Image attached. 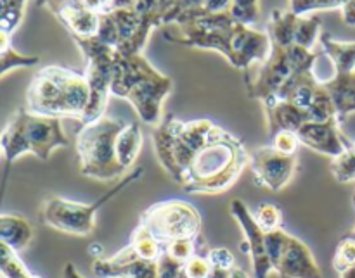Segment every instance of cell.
I'll return each mask as SVG.
<instances>
[{
	"instance_id": "cell-7",
	"label": "cell",
	"mask_w": 355,
	"mask_h": 278,
	"mask_svg": "<svg viewBox=\"0 0 355 278\" xmlns=\"http://www.w3.org/2000/svg\"><path fill=\"white\" fill-rule=\"evenodd\" d=\"M144 176V168L139 166L128 172L121 180H118L116 185L111 187L106 194L99 197L96 203L83 204L76 201L64 199V197L52 196L47 197L42 204L40 216L42 221L52 230H58L61 234L75 235V237H89L96 230V214L106 203H110L113 197L123 192L132 183L139 182Z\"/></svg>"
},
{
	"instance_id": "cell-18",
	"label": "cell",
	"mask_w": 355,
	"mask_h": 278,
	"mask_svg": "<svg viewBox=\"0 0 355 278\" xmlns=\"http://www.w3.org/2000/svg\"><path fill=\"white\" fill-rule=\"evenodd\" d=\"M322 85L331 95L336 120H338L340 127H343L350 114L355 113V71L335 73L333 78Z\"/></svg>"
},
{
	"instance_id": "cell-33",
	"label": "cell",
	"mask_w": 355,
	"mask_h": 278,
	"mask_svg": "<svg viewBox=\"0 0 355 278\" xmlns=\"http://www.w3.org/2000/svg\"><path fill=\"white\" fill-rule=\"evenodd\" d=\"M211 273V265L205 254H196L184 265V278H208Z\"/></svg>"
},
{
	"instance_id": "cell-11",
	"label": "cell",
	"mask_w": 355,
	"mask_h": 278,
	"mask_svg": "<svg viewBox=\"0 0 355 278\" xmlns=\"http://www.w3.org/2000/svg\"><path fill=\"white\" fill-rule=\"evenodd\" d=\"M266 242L272 272L279 278H322L314 254L300 239L279 228L266 234Z\"/></svg>"
},
{
	"instance_id": "cell-39",
	"label": "cell",
	"mask_w": 355,
	"mask_h": 278,
	"mask_svg": "<svg viewBox=\"0 0 355 278\" xmlns=\"http://www.w3.org/2000/svg\"><path fill=\"white\" fill-rule=\"evenodd\" d=\"M10 37H12V35L7 33V31H3V30H0V54L12 48V44H10Z\"/></svg>"
},
{
	"instance_id": "cell-38",
	"label": "cell",
	"mask_w": 355,
	"mask_h": 278,
	"mask_svg": "<svg viewBox=\"0 0 355 278\" xmlns=\"http://www.w3.org/2000/svg\"><path fill=\"white\" fill-rule=\"evenodd\" d=\"M61 278H85V277L76 270V266L73 265V263H66L64 268H62Z\"/></svg>"
},
{
	"instance_id": "cell-15",
	"label": "cell",
	"mask_w": 355,
	"mask_h": 278,
	"mask_svg": "<svg viewBox=\"0 0 355 278\" xmlns=\"http://www.w3.org/2000/svg\"><path fill=\"white\" fill-rule=\"evenodd\" d=\"M92 272L97 278H158V261L139 258L130 245L111 258H96Z\"/></svg>"
},
{
	"instance_id": "cell-47",
	"label": "cell",
	"mask_w": 355,
	"mask_h": 278,
	"mask_svg": "<svg viewBox=\"0 0 355 278\" xmlns=\"http://www.w3.org/2000/svg\"><path fill=\"white\" fill-rule=\"evenodd\" d=\"M290 2H293V0H290Z\"/></svg>"
},
{
	"instance_id": "cell-10",
	"label": "cell",
	"mask_w": 355,
	"mask_h": 278,
	"mask_svg": "<svg viewBox=\"0 0 355 278\" xmlns=\"http://www.w3.org/2000/svg\"><path fill=\"white\" fill-rule=\"evenodd\" d=\"M163 245L179 239H198L201 234V214L193 204L172 199L153 204L139 218Z\"/></svg>"
},
{
	"instance_id": "cell-23",
	"label": "cell",
	"mask_w": 355,
	"mask_h": 278,
	"mask_svg": "<svg viewBox=\"0 0 355 278\" xmlns=\"http://www.w3.org/2000/svg\"><path fill=\"white\" fill-rule=\"evenodd\" d=\"M0 278H42L33 275L23 259L19 258V252L10 245L0 242Z\"/></svg>"
},
{
	"instance_id": "cell-37",
	"label": "cell",
	"mask_w": 355,
	"mask_h": 278,
	"mask_svg": "<svg viewBox=\"0 0 355 278\" xmlns=\"http://www.w3.org/2000/svg\"><path fill=\"white\" fill-rule=\"evenodd\" d=\"M342 19L347 26L355 28V0H350L342 7Z\"/></svg>"
},
{
	"instance_id": "cell-34",
	"label": "cell",
	"mask_w": 355,
	"mask_h": 278,
	"mask_svg": "<svg viewBox=\"0 0 355 278\" xmlns=\"http://www.w3.org/2000/svg\"><path fill=\"white\" fill-rule=\"evenodd\" d=\"M270 145H272L276 151L283 152V154L286 156H297L298 147H300V140H298L297 133L283 130V131H277V133L274 135Z\"/></svg>"
},
{
	"instance_id": "cell-17",
	"label": "cell",
	"mask_w": 355,
	"mask_h": 278,
	"mask_svg": "<svg viewBox=\"0 0 355 278\" xmlns=\"http://www.w3.org/2000/svg\"><path fill=\"white\" fill-rule=\"evenodd\" d=\"M263 111H266V121H267V131H269L270 138L277 133V131H297L307 121H312L311 114L305 111L298 109L293 104L286 102L277 97H270L262 102Z\"/></svg>"
},
{
	"instance_id": "cell-43",
	"label": "cell",
	"mask_w": 355,
	"mask_h": 278,
	"mask_svg": "<svg viewBox=\"0 0 355 278\" xmlns=\"http://www.w3.org/2000/svg\"><path fill=\"white\" fill-rule=\"evenodd\" d=\"M342 278H355V266H354V268H350L349 272L342 273Z\"/></svg>"
},
{
	"instance_id": "cell-19",
	"label": "cell",
	"mask_w": 355,
	"mask_h": 278,
	"mask_svg": "<svg viewBox=\"0 0 355 278\" xmlns=\"http://www.w3.org/2000/svg\"><path fill=\"white\" fill-rule=\"evenodd\" d=\"M33 241V227L19 214L0 213V242L10 245L17 252L26 249Z\"/></svg>"
},
{
	"instance_id": "cell-27",
	"label": "cell",
	"mask_w": 355,
	"mask_h": 278,
	"mask_svg": "<svg viewBox=\"0 0 355 278\" xmlns=\"http://www.w3.org/2000/svg\"><path fill=\"white\" fill-rule=\"evenodd\" d=\"M253 218H255L257 225H259L266 234L283 228V210H281L279 206H276V204H259L257 210L253 211Z\"/></svg>"
},
{
	"instance_id": "cell-6",
	"label": "cell",
	"mask_w": 355,
	"mask_h": 278,
	"mask_svg": "<svg viewBox=\"0 0 355 278\" xmlns=\"http://www.w3.org/2000/svg\"><path fill=\"white\" fill-rule=\"evenodd\" d=\"M68 147V137L59 118L37 116L21 107L2 130V154L6 158V176L9 168L23 154H33L49 161L52 152Z\"/></svg>"
},
{
	"instance_id": "cell-42",
	"label": "cell",
	"mask_w": 355,
	"mask_h": 278,
	"mask_svg": "<svg viewBox=\"0 0 355 278\" xmlns=\"http://www.w3.org/2000/svg\"><path fill=\"white\" fill-rule=\"evenodd\" d=\"M54 2H58V0H35V3H37L38 7H49Z\"/></svg>"
},
{
	"instance_id": "cell-32",
	"label": "cell",
	"mask_w": 355,
	"mask_h": 278,
	"mask_svg": "<svg viewBox=\"0 0 355 278\" xmlns=\"http://www.w3.org/2000/svg\"><path fill=\"white\" fill-rule=\"evenodd\" d=\"M355 266V241L352 237L343 239L338 244L333 258V268L342 275V273L349 272L350 268Z\"/></svg>"
},
{
	"instance_id": "cell-30",
	"label": "cell",
	"mask_w": 355,
	"mask_h": 278,
	"mask_svg": "<svg viewBox=\"0 0 355 278\" xmlns=\"http://www.w3.org/2000/svg\"><path fill=\"white\" fill-rule=\"evenodd\" d=\"M198 239H179V241H172L168 242V244H165L163 252L168 254L170 258L175 259V261L186 265V263L198 252V248H200V245H198Z\"/></svg>"
},
{
	"instance_id": "cell-24",
	"label": "cell",
	"mask_w": 355,
	"mask_h": 278,
	"mask_svg": "<svg viewBox=\"0 0 355 278\" xmlns=\"http://www.w3.org/2000/svg\"><path fill=\"white\" fill-rule=\"evenodd\" d=\"M321 33V19L318 16H309V14L300 16L297 23V31H295V45L314 50L315 44H319Z\"/></svg>"
},
{
	"instance_id": "cell-13",
	"label": "cell",
	"mask_w": 355,
	"mask_h": 278,
	"mask_svg": "<svg viewBox=\"0 0 355 278\" xmlns=\"http://www.w3.org/2000/svg\"><path fill=\"white\" fill-rule=\"evenodd\" d=\"M229 211H231V216L239 225V228L243 232V237H245L241 249L246 254H250V259H252L253 277L269 278L274 272L269 254H267L266 232L257 225L253 213L248 210L245 201L234 199L231 203V206H229Z\"/></svg>"
},
{
	"instance_id": "cell-25",
	"label": "cell",
	"mask_w": 355,
	"mask_h": 278,
	"mask_svg": "<svg viewBox=\"0 0 355 278\" xmlns=\"http://www.w3.org/2000/svg\"><path fill=\"white\" fill-rule=\"evenodd\" d=\"M333 176L338 183H352L355 182V140H350L345 151L338 156V158L331 159Z\"/></svg>"
},
{
	"instance_id": "cell-36",
	"label": "cell",
	"mask_w": 355,
	"mask_h": 278,
	"mask_svg": "<svg viewBox=\"0 0 355 278\" xmlns=\"http://www.w3.org/2000/svg\"><path fill=\"white\" fill-rule=\"evenodd\" d=\"M82 3L97 16H103L114 9V0H82Z\"/></svg>"
},
{
	"instance_id": "cell-40",
	"label": "cell",
	"mask_w": 355,
	"mask_h": 278,
	"mask_svg": "<svg viewBox=\"0 0 355 278\" xmlns=\"http://www.w3.org/2000/svg\"><path fill=\"white\" fill-rule=\"evenodd\" d=\"M135 2H137V0H114V9H125V7H132Z\"/></svg>"
},
{
	"instance_id": "cell-1",
	"label": "cell",
	"mask_w": 355,
	"mask_h": 278,
	"mask_svg": "<svg viewBox=\"0 0 355 278\" xmlns=\"http://www.w3.org/2000/svg\"><path fill=\"white\" fill-rule=\"evenodd\" d=\"M153 144L166 175L193 196L224 194L248 166L243 140L210 120L182 121L168 114L153 131Z\"/></svg>"
},
{
	"instance_id": "cell-29",
	"label": "cell",
	"mask_w": 355,
	"mask_h": 278,
	"mask_svg": "<svg viewBox=\"0 0 355 278\" xmlns=\"http://www.w3.org/2000/svg\"><path fill=\"white\" fill-rule=\"evenodd\" d=\"M38 62H40V57H37V55L19 54L17 50L10 48V50L0 54V76L7 75V73L12 71V69L33 68Z\"/></svg>"
},
{
	"instance_id": "cell-8",
	"label": "cell",
	"mask_w": 355,
	"mask_h": 278,
	"mask_svg": "<svg viewBox=\"0 0 355 278\" xmlns=\"http://www.w3.org/2000/svg\"><path fill=\"white\" fill-rule=\"evenodd\" d=\"M319 55H321V48L309 50L298 45L281 47V45L270 44V54L267 61L260 64L253 78H246L248 97L260 102L276 97L291 76L305 69H314Z\"/></svg>"
},
{
	"instance_id": "cell-28",
	"label": "cell",
	"mask_w": 355,
	"mask_h": 278,
	"mask_svg": "<svg viewBox=\"0 0 355 278\" xmlns=\"http://www.w3.org/2000/svg\"><path fill=\"white\" fill-rule=\"evenodd\" d=\"M227 12L245 26H253L260 19V0H231Z\"/></svg>"
},
{
	"instance_id": "cell-12",
	"label": "cell",
	"mask_w": 355,
	"mask_h": 278,
	"mask_svg": "<svg viewBox=\"0 0 355 278\" xmlns=\"http://www.w3.org/2000/svg\"><path fill=\"white\" fill-rule=\"evenodd\" d=\"M248 165L255 176L257 185L263 187L270 192H281L290 185L291 178L297 172L298 159L297 156H286L276 151L269 144L250 152Z\"/></svg>"
},
{
	"instance_id": "cell-20",
	"label": "cell",
	"mask_w": 355,
	"mask_h": 278,
	"mask_svg": "<svg viewBox=\"0 0 355 278\" xmlns=\"http://www.w3.org/2000/svg\"><path fill=\"white\" fill-rule=\"evenodd\" d=\"M319 47L331 61L335 73L355 71V41L335 40L331 35L322 31L319 37Z\"/></svg>"
},
{
	"instance_id": "cell-9",
	"label": "cell",
	"mask_w": 355,
	"mask_h": 278,
	"mask_svg": "<svg viewBox=\"0 0 355 278\" xmlns=\"http://www.w3.org/2000/svg\"><path fill=\"white\" fill-rule=\"evenodd\" d=\"M73 40L87 59L85 78L90 89V99L82 118V124H87L104 116L107 99L111 95V82H113L118 52L116 48L103 44L97 37L73 38Z\"/></svg>"
},
{
	"instance_id": "cell-35",
	"label": "cell",
	"mask_w": 355,
	"mask_h": 278,
	"mask_svg": "<svg viewBox=\"0 0 355 278\" xmlns=\"http://www.w3.org/2000/svg\"><path fill=\"white\" fill-rule=\"evenodd\" d=\"M207 258L210 261L211 268L220 270H234L236 259L234 254L227 248H211L207 251Z\"/></svg>"
},
{
	"instance_id": "cell-21",
	"label": "cell",
	"mask_w": 355,
	"mask_h": 278,
	"mask_svg": "<svg viewBox=\"0 0 355 278\" xmlns=\"http://www.w3.org/2000/svg\"><path fill=\"white\" fill-rule=\"evenodd\" d=\"M298 14L293 10L276 9L270 12L267 21V35L270 38V44L281 45V47H291L295 45V31H297Z\"/></svg>"
},
{
	"instance_id": "cell-45",
	"label": "cell",
	"mask_w": 355,
	"mask_h": 278,
	"mask_svg": "<svg viewBox=\"0 0 355 278\" xmlns=\"http://www.w3.org/2000/svg\"><path fill=\"white\" fill-rule=\"evenodd\" d=\"M352 204H354V207H355V190H354V194H352Z\"/></svg>"
},
{
	"instance_id": "cell-46",
	"label": "cell",
	"mask_w": 355,
	"mask_h": 278,
	"mask_svg": "<svg viewBox=\"0 0 355 278\" xmlns=\"http://www.w3.org/2000/svg\"><path fill=\"white\" fill-rule=\"evenodd\" d=\"M350 237H352L354 241H355V228H354V232H352V234H350Z\"/></svg>"
},
{
	"instance_id": "cell-14",
	"label": "cell",
	"mask_w": 355,
	"mask_h": 278,
	"mask_svg": "<svg viewBox=\"0 0 355 278\" xmlns=\"http://www.w3.org/2000/svg\"><path fill=\"white\" fill-rule=\"evenodd\" d=\"M295 133L300 140V145L331 159L338 158L350 142L342 133V127L336 118L328 121H307Z\"/></svg>"
},
{
	"instance_id": "cell-5",
	"label": "cell",
	"mask_w": 355,
	"mask_h": 278,
	"mask_svg": "<svg viewBox=\"0 0 355 278\" xmlns=\"http://www.w3.org/2000/svg\"><path fill=\"white\" fill-rule=\"evenodd\" d=\"M127 123L111 116H101L82 124L76 133L80 173L97 182H114L127 175L120 161V138Z\"/></svg>"
},
{
	"instance_id": "cell-26",
	"label": "cell",
	"mask_w": 355,
	"mask_h": 278,
	"mask_svg": "<svg viewBox=\"0 0 355 278\" xmlns=\"http://www.w3.org/2000/svg\"><path fill=\"white\" fill-rule=\"evenodd\" d=\"M28 0H0V30L12 35L23 21Z\"/></svg>"
},
{
	"instance_id": "cell-4",
	"label": "cell",
	"mask_w": 355,
	"mask_h": 278,
	"mask_svg": "<svg viewBox=\"0 0 355 278\" xmlns=\"http://www.w3.org/2000/svg\"><path fill=\"white\" fill-rule=\"evenodd\" d=\"M89 99L90 89L85 75L62 66H45L31 80L24 107L37 116L82 121Z\"/></svg>"
},
{
	"instance_id": "cell-3",
	"label": "cell",
	"mask_w": 355,
	"mask_h": 278,
	"mask_svg": "<svg viewBox=\"0 0 355 278\" xmlns=\"http://www.w3.org/2000/svg\"><path fill=\"white\" fill-rule=\"evenodd\" d=\"M173 82L159 73L142 54H118L111 95L128 100L141 121L158 127L163 121V102L172 93Z\"/></svg>"
},
{
	"instance_id": "cell-41",
	"label": "cell",
	"mask_w": 355,
	"mask_h": 278,
	"mask_svg": "<svg viewBox=\"0 0 355 278\" xmlns=\"http://www.w3.org/2000/svg\"><path fill=\"white\" fill-rule=\"evenodd\" d=\"M229 278H248V275H246L241 268H238V266H236V268L231 272V277Z\"/></svg>"
},
{
	"instance_id": "cell-44",
	"label": "cell",
	"mask_w": 355,
	"mask_h": 278,
	"mask_svg": "<svg viewBox=\"0 0 355 278\" xmlns=\"http://www.w3.org/2000/svg\"><path fill=\"white\" fill-rule=\"evenodd\" d=\"M2 130L3 128H0V154H2Z\"/></svg>"
},
{
	"instance_id": "cell-22",
	"label": "cell",
	"mask_w": 355,
	"mask_h": 278,
	"mask_svg": "<svg viewBox=\"0 0 355 278\" xmlns=\"http://www.w3.org/2000/svg\"><path fill=\"white\" fill-rule=\"evenodd\" d=\"M128 245L134 249V252L139 258L148 259V261H158L163 254V248H165V245L155 237V234H153L148 227H144V225L141 223L135 227L134 234H132L130 237V244Z\"/></svg>"
},
{
	"instance_id": "cell-2",
	"label": "cell",
	"mask_w": 355,
	"mask_h": 278,
	"mask_svg": "<svg viewBox=\"0 0 355 278\" xmlns=\"http://www.w3.org/2000/svg\"><path fill=\"white\" fill-rule=\"evenodd\" d=\"M163 38L184 47L220 52L229 64L241 71H246L257 62L262 64L270 54V38L267 31L236 23L227 10L207 14L189 23L165 26Z\"/></svg>"
},
{
	"instance_id": "cell-16",
	"label": "cell",
	"mask_w": 355,
	"mask_h": 278,
	"mask_svg": "<svg viewBox=\"0 0 355 278\" xmlns=\"http://www.w3.org/2000/svg\"><path fill=\"white\" fill-rule=\"evenodd\" d=\"M47 9L58 17L71 38H90L97 35L99 16L87 9L82 0H58Z\"/></svg>"
},
{
	"instance_id": "cell-31",
	"label": "cell",
	"mask_w": 355,
	"mask_h": 278,
	"mask_svg": "<svg viewBox=\"0 0 355 278\" xmlns=\"http://www.w3.org/2000/svg\"><path fill=\"white\" fill-rule=\"evenodd\" d=\"M347 2L350 0H293L290 2V10H293L298 16H307L318 10L342 9Z\"/></svg>"
}]
</instances>
